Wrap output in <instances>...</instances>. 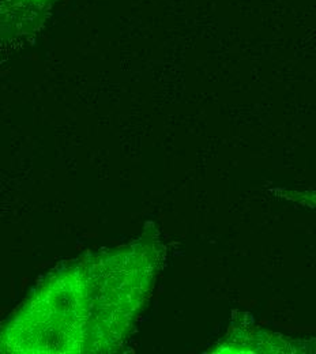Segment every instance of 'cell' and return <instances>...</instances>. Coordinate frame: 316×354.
<instances>
[{
    "label": "cell",
    "mask_w": 316,
    "mask_h": 354,
    "mask_svg": "<svg viewBox=\"0 0 316 354\" xmlns=\"http://www.w3.org/2000/svg\"><path fill=\"white\" fill-rule=\"evenodd\" d=\"M282 196L296 205H301L310 209H316V191H296V189H282Z\"/></svg>",
    "instance_id": "obj_2"
},
{
    "label": "cell",
    "mask_w": 316,
    "mask_h": 354,
    "mask_svg": "<svg viewBox=\"0 0 316 354\" xmlns=\"http://www.w3.org/2000/svg\"><path fill=\"white\" fill-rule=\"evenodd\" d=\"M59 0H0V46L36 36Z\"/></svg>",
    "instance_id": "obj_1"
}]
</instances>
